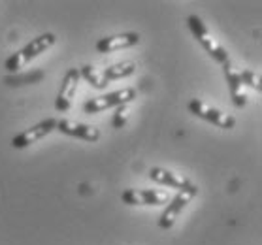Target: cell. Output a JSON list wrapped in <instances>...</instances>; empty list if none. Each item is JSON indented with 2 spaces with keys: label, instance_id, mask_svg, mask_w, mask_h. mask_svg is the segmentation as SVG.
Returning <instances> with one entry per match:
<instances>
[{
  "label": "cell",
  "instance_id": "cell-1",
  "mask_svg": "<svg viewBox=\"0 0 262 245\" xmlns=\"http://www.w3.org/2000/svg\"><path fill=\"white\" fill-rule=\"evenodd\" d=\"M57 38H55L53 32H46V34H40L38 38H34L30 43H27L21 51H17L15 55H12L10 59L6 60V70L8 72H17L23 66H27L32 59H36L38 55L46 53L49 48H53Z\"/></svg>",
  "mask_w": 262,
  "mask_h": 245
},
{
  "label": "cell",
  "instance_id": "cell-2",
  "mask_svg": "<svg viewBox=\"0 0 262 245\" xmlns=\"http://www.w3.org/2000/svg\"><path fill=\"white\" fill-rule=\"evenodd\" d=\"M187 23H189V29H191V32L194 34V38L202 43V48L208 51L209 57H211L215 62H219V64H225V62H228L227 49L223 48V46H221V43L217 42L213 36H211V32H209L208 27L204 25L202 19L198 17V15H189Z\"/></svg>",
  "mask_w": 262,
  "mask_h": 245
},
{
  "label": "cell",
  "instance_id": "cell-3",
  "mask_svg": "<svg viewBox=\"0 0 262 245\" xmlns=\"http://www.w3.org/2000/svg\"><path fill=\"white\" fill-rule=\"evenodd\" d=\"M136 98V89L134 87H126V89L114 91V93H107L104 96H96L91 98L83 104L85 114H102L104 109L110 108H119L123 104H130Z\"/></svg>",
  "mask_w": 262,
  "mask_h": 245
},
{
  "label": "cell",
  "instance_id": "cell-4",
  "mask_svg": "<svg viewBox=\"0 0 262 245\" xmlns=\"http://www.w3.org/2000/svg\"><path fill=\"white\" fill-rule=\"evenodd\" d=\"M196 194H198V187L191 183L189 187L181 189L173 198H170V204L166 206L164 213H162L161 219H159V227L164 228V230L172 228L173 225H176V221H178V217L181 215V211L187 208V204L191 202Z\"/></svg>",
  "mask_w": 262,
  "mask_h": 245
},
{
  "label": "cell",
  "instance_id": "cell-5",
  "mask_svg": "<svg viewBox=\"0 0 262 245\" xmlns=\"http://www.w3.org/2000/svg\"><path fill=\"white\" fill-rule=\"evenodd\" d=\"M189 109H191V114H194L196 117L208 121V123L219 126V128H227V130H230V128H234V125H236V119H234L232 115L223 114L221 109L211 108V106H208L206 102L198 100V98L189 102Z\"/></svg>",
  "mask_w": 262,
  "mask_h": 245
},
{
  "label": "cell",
  "instance_id": "cell-6",
  "mask_svg": "<svg viewBox=\"0 0 262 245\" xmlns=\"http://www.w3.org/2000/svg\"><path fill=\"white\" fill-rule=\"evenodd\" d=\"M121 198L128 206H162L170 202V194L157 189H126Z\"/></svg>",
  "mask_w": 262,
  "mask_h": 245
},
{
  "label": "cell",
  "instance_id": "cell-7",
  "mask_svg": "<svg viewBox=\"0 0 262 245\" xmlns=\"http://www.w3.org/2000/svg\"><path fill=\"white\" fill-rule=\"evenodd\" d=\"M81 76H79L78 68H70L68 72L64 74L62 78V83H60L59 95H57V100H55V108L59 112H68L72 106V100L76 96V91H78V83Z\"/></svg>",
  "mask_w": 262,
  "mask_h": 245
},
{
  "label": "cell",
  "instance_id": "cell-8",
  "mask_svg": "<svg viewBox=\"0 0 262 245\" xmlns=\"http://www.w3.org/2000/svg\"><path fill=\"white\" fill-rule=\"evenodd\" d=\"M57 128V119H46L42 123H38L36 126H30L27 130H23L21 134L12 140V147L15 149H23V147H29L30 144H34L38 140H42L43 136H48L49 132H53Z\"/></svg>",
  "mask_w": 262,
  "mask_h": 245
},
{
  "label": "cell",
  "instance_id": "cell-9",
  "mask_svg": "<svg viewBox=\"0 0 262 245\" xmlns=\"http://www.w3.org/2000/svg\"><path fill=\"white\" fill-rule=\"evenodd\" d=\"M55 130L62 132L66 136L87 140L91 144H95V142L100 140V130H98L96 126L85 125V123H76V121H68V119L57 121V128H55Z\"/></svg>",
  "mask_w": 262,
  "mask_h": 245
},
{
  "label": "cell",
  "instance_id": "cell-10",
  "mask_svg": "<svg viewBox=\"0 0 262 245\" xmlns=\"http://www.w3.org/2000/svg\"><path fill=\"white\" fill-rule=\"evenodd\" d=\"M140 42V34L138 32H123V34H115V36L100 38L96 42V51L98 53H115L119 49H128Z\"/></svg>",
  "mask_w": 262,
  "mask_h": 245
},
{
  "label": "cell",
  "instance_id": "cell-11",
  "mask_svg": "<svg viewBox=\"0 0 262 245\" xmlns=\"http://www.w3.org/2000/svg\"><path fill=\"white\" fill-rule=\"evenodd\" d=\"M223 72H225V79H227L228 89H230V98H232L234 106H236V108H245L247 95H245V91H244V83H242L239 72L230 64V60L223 64Z\"/></svg>",
  "mask_w": 262,
  "mask_h": 245
},
{
  "label": "cell",
  "instance_id": "cell-12",
  "mask_svg": "<svg viewBox=\"0 0 262 245\" xmlns=\"http://www.w3.org/2000/svg\"><path fill=\"white\" fill-rule=\"evenodd\" d=\"M149 180L155 181V183H159V185H168V187H176V189H185V187L191 185V181H189V177H185V175H181V173H176L172 172V170H166V168H151L147 172Z\"/></svg>",
  "mask_w": 262,
  "mask_h": 245
},
{
  "label": "cell",
  "instance_id": "cell-13",
  "mask_svg": "<svg viewBox=\"0 0 262 245\" xmlns=\"http://www.w3.org/2000/svg\"><path fill=\"white\" fill-rule=\"evenodd\" d=\"M136 72V62L134 60H123V62H117V64L110 66L104 70V78L107 81H115V79H123V78H128L132 74Z\"/></svg>",
  "mask_w": 262,
  "mask_h": 245
},
{
  "label": "cell",
  "instance_id": "cell-14",
  "mask_svg": "<svg viewBox=\"0 0 262 245\" xmlns=\"http://www.w3.org/2000/svg\"><path fill=\"white\" fill-rule=\"evenodd\" d=\"M79 76L87 79L95 89H106L107 85H110V81L104 78V74H102L100 70H96L95 66H91V64L81 66V68H79Z\"/></svg>",
  "mask_w": 262,
  "mask_h": 245
},
{
  "label": "cell",
  "instance_id": "cell-15",
  "mask_svg": "<svg viewBox=\"0 0 262 245\" xmlns=\"http://www.w3.org/2000/svg\"><path fill=\"white\" fill-rule=\"evenodd\" d=\"M239 78H242V83L251 87V89H255L256 93H260L262 91V85H260V76L253 70H244V72H239Z\"/></svg>",
  "mask_w": 262,
  "mask_h": 245
},
{
  "label": "cell",
  "instance_id": "cell-16",
  "mask_svg": "<svg viewBox=\"0 0 262 245\" xmlns=\"http://www.w3.org/2000/svg\"><path fill=\"white\" fill-rule=\"evenodd\" d=\"M128 115H130V106L128 104H123L119 108H115L114 121H112L115 128H123L126 125V121H128Z\"/></svg>",
  "mask_w": 262,
  "mask_h": 245
}]
</instances>
